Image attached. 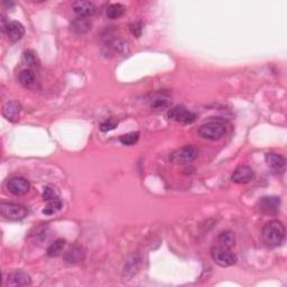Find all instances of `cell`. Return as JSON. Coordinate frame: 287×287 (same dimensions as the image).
Instances as JSON below:
<instances>
[{
	"label": "cell",
	"mask_w": 287,
	"mask_h": 287,
	"mask_svg": "<svg viewBox=\"0 0 287 287\" xmlns=\"http://www.w3.org/2000/svg\"><path fill=\"white\" fill-rule=\"evenodd\" d=\"M62 206H63L62 201L59 198H56L54 200H51V201H48L47 206L43 210V213L46 214V215H52V214H54V213L58 212V211L61 210Z\"/></svg>",
	"instance_id": "obj_21"
},
{
	"label": "cell",
	"mask_w": 287,
	"mask_h": 287,
	"mask_svg": "<svg viewBox=\"0 0 287 287\" xmlns=\"http://www.w3.org/2000/svg\"><path fill=\"white\" fill-rule=\"evenodd\" d=\"M226 134V126L220 122H209L199 127L198 135L207 141H219Z\"/></svg>",
	"instance_id": "obj_2"
},
{
	"label": "cell",
	"mask_w": 287,
	"mask_h": 287,
	"mask_svg": "<svg viewBox=\"0 0 287 287\" xmlns=\"http://www.w3.org/2000/svg\"><path fill=\"white\" fill-rule=\"evenodd\" d=\"M124 10H126V7L122 3H112L107 8V17L110 18V20H117V18L122 17Z\"/></svg>",
	"instance_id": "obj_18"
},
{
	"label": "cell",
	"mask_w": 287,
	"mask_h": 287,
	"mask_svg": "<svg viewBox=\"0 0 287 287\" xmlns=\"http://www.w3.org/2000/svg\"><path fill=\"white\" fill-rule=\"evenodd\" d=\"M255 177L254 169H252L250 166L247 165H241L238 166V167L233 171L231 175L232 182L237 184H246L251 182Z\"/></svg>",
	"instance_id": "obj_8"
},
{
	"label": "cell",
	"mask_w": 287,
	"mask_h": 287,
	"mask_svg": "<svg viewBox=\"0 0 287 287\" xmlns=\"http://www.w3.org/2000/svg\"><path fill=\"white\" fill-rule=\"evenodd\" d=\"M263 241L268 247H278L285 239V226L278 220H271L264 226Z\"/></svg>",
	"instance_id": "obj_1"
},
{
	"label": "cell",
	"mask_w": 287,
	"mask_h": 287,
	"mask_svg": "<svg viewBox=\"0 0 287 287\" xmlns=\"http://www.w3.org/2000/svg\"><path fill=\"white\" fill-rule=\"evenodd\" d=\"M83 257H84V255H83L82 249L79 248V247H73V248H71L70 250L66 252L65 260H66L67 263L77 264V263L82 262Z\"/></svg>",
	"instance_id": "obj_19"
},
{
	"label": "cell",
	"mask_w": 287,
	"mask_h": 287,
	"mask_svg": "<svg viewBox=\"0 0 287 287\" xmlns=\"http://www.w3.org/2000/svg\"><path fill=\"white\" fill-rule=\"evenodd\" d=\"M281 199L278 196H264L258 203L259 210L266 214H275L278 212Z\"/></svg>",
	"instance_id": "obj_9"
},
{
	"label": "cell",
	"mask_w": 287,
	"mask_h": 287,
	"mask_svg": "<svg viewBox=\"0 0 287 287\" xmlns=\"http://www.w3.org/2000/svg\"><path fill=\"white\" fill-rule=\"evenodd\" d=\"M65 246V240L58 239L53 243L47 249V255L50 257H58L62 254V250Z\"/></svg>",
	"instance_id": "obj_20"
},
{
	"label": "cell",
	"mask_w": 287,
	"mask_h": 287,
	"mask_svg": "<svg viewBox=\"0 0 287 287\" xmlns=\"http://www.w3.org/2000/svg\"><path fill=\"white\" fill-rule=\"evenodd\" d=\"M22 62L27 64L28 66L34 67L39 64V60H37V56L33 51H25L24 54H22Z\"/></svg>",
	"instance_id": "obj_23"
},
{
	"label": "cell",
	"mask_w": 287,
	"mask_h": 287,
	"mask_svg": "<svg viewBox=\"0 0 287 287\" xmlns=\"http://www.w3.org/2000/svg\"><path fill=\"white\" fill-rule=\"evenodd\" d=\"M0 211H1L3 218L13 221L21 220L28 214V210L25 205L13 202H2L0 205Z\"/></svg>",
	"instance_id": "obj_3"
},
{
	"label": "cell",
	"mask_w": 287,
	"mask_h": 287,
	"mask_svg": "<svg viewBox=\"0 0 287 287\" xmlns=\"http://www.w3.org/2000/svg\"><path fill=\"white\" fill-rule=\"evenodd\" d=\"M20 82L25 88H33L36 83V77L31 70H22L20 74Z\"/></svg>",
	"instance_id": "obj_17"
},
{
	"label": "cell",
	"mask_w": 287,
	"mask_h": 287,
	"mask_svg": "<svg viewBox=\"0 0 287 287\" xmlns=\"http://www.w3.org/2000/svg\"><path fill=\"white\" fill-rule=\"evenodd\" d=\"M143 22L142 21H136L134 24L130 25V32L134 36L139 37L143 33Z\"/></svg>",
	"instance_id": "obj_26"
},
{
	"label": "cell",
	"mask_w": 287,
	"mask_h": 287,
	"mask_svg": "<svg viewBox=\"0 0 287 287\" xmlns=\"http://www.w3.org/2000/svg\"><path fill=\"white\" fill-rule=\"evenodd\" d=\"M31 283V276L24 271H14L8 275V281H7L8 286H26Z\"/></svg>",
	"instance_id": "obj_14"
},
{
	"label": "cell",
	"mask_w": 287,
	"mask_h": 287,
	"mask_svg": "<svg viewBox=\"0 0 287 287\" xmlns=\"http://www.w3.org/2000/svg\"><path fill=\"white\" fill-rule=\"evenodd\" d=\"M218 241L220 244V247L230 249L235 246L236 243V237L235 233L230 230H226V231H222L218 237Z\"/></svg>",
	"instance_id": "obj_16"
},
{
	"label": "cell",
	"mask_w": 287,
	"mask_h": 287,
	"mask_svg": "<svg viewBox=\"0 0 287 287\" xmlns=\"http://www.w3.org/2000/svg\"><path fill=\"white\" fill-rule=\"evenodd\" d=\"M91 29V22H90L86 18L79 17L78 20H75L71 25V31H73L78 35H82V34L86 33Z\"/></svg>",
	"instance_id": "obj_15"
},
{
	"label": "cell",
	"mask_w": 287,
	"mask_h": 287,
	"mask_svg": "<svg viewBox=\"0 0 287 287\" xmlns=\"http://www.w3.org/2000/svg\"><path fill=\"white\" fill-rule=\"evenodd\" d=\"M168 118H171L175 122L183 123V124H190L195 122L196 115L194 112L187 110L186 108L182 107V105H177V107L172 108L167 113Z\"/></svg>",
	"instance_id": "obj_6"
},
{
	"label": "cell",
	"mask_w": 287,
	"mask_h": 287,
	"mask_svg": "<svg viewBox=\"0 0 287 287\" xmlns=\"http://www.w3.org/2000/svg\"><path fill=\"white\" fill-rule=\"evenodd\" d=\"M211 257L215 264L221 267H229L235 265L237 262V257L229 249L222 247H213L211 249Z\"/></svg>",
	"instance_id": "obj_4"
},
{
	"label": "cell",
	"mask_w": 287,
	"mask_h": 287,
	"mask_svg": "<svg viewBox=\"0 0 287 287\" xmlns=\"http://www.w3.org/2000/svg\"><path fill=\"white\" fill-rule=\"evenodd\" d=\"M116 127H117V123L113 122V120H107V122L101 123L100 129L101 131H103V133H107V131L115 129Z\"/></svg>",
	"instance_id": "obj_27"
},
{
	"label": "cell",
	"mask_w": 287,
	"mask_h": 287,
	"mask_svg": "<svg viewBox=\"0 0 287 287\" xmlns=\"http://www.w3.org/2000/svg\"><path fill=\"white\" fill-rule=\"evenodd\" d=\"M21 111V104L16 100L8 101L2 108V116L9 122H17Z\"/></svg>",
	"instance_id": "obj_11"
},
{
	"label": "cell",
	"mask_w": 287,
	"mask_h": 287,
	"mask_svg": "<svg viewBox=\"0 0 287 287\" xmlns=\"http://www.w3.org/2000/svg\"><path fill=\"white\" fill-rule=\"evenodd\" d=\"M198 156V150L193 146H185L173 152L169 160L175 164H187L195 160Z\"/></svg>",
	"instance_id": "obj_5"
},
{
	"label": "cell",
	"mask_w": 287,
	"mask_h": 287,
	"mask_svg": "<svg viewBox=\"0 0 287 287\" xmlns=\"http://www.w3.org/2000/svg\"><path fill=\"white\" fill-rule=\"evenodd\" d=\"M7 188L11 194L16 196H21L27 194L29 190H31V183L24 177H11L7 181Z\"/></svg>",
	"instance_id": "obj_7"
},
{
	"label": "cell",
	"mask_w": 287,
	"mask_h": 287,
	"mask_svg": "<svg viewBox=\"0 0 287 287\" xmlns=\"http://www.w3.org/2000/svg\"><path fill=\"white\" fill-rule=\"evenodd\" d=\"M168 103H169L168 98H166L164 96H160V97H156L153 100L152 108L153 109H163L166 107V105H168Z\"/></svg>",
	"instance_id": "obj_24"
},
{
	"label": "cell",
	"mask_w": 287,
	"mask_h": 287,
	"mask_svg": "<svg viewBox=\"0 0 287 287\" xmlns=\"http://www.w3.org/2000/svg\"><path fill=\"white\" fill-rule=\"evenodd\" d=\"M138 139H139L138 131H136V133H129V134L123 135L119 137L120 143L123 144V145H127V146L135 145V144L138 142Z\"/></svg>",
	"instance_id": "obj_22"
},
{
	"label": "cell",
	"mask_w": 287,
	"mask_h": 287,
	"mask_svg": "<svg viewBox=\"0 0 287 287\" xmlns=\"http://www.w3.org/2000/svg\"><path fill=\"white\" fill-rule=\"evenodd\" d=\"M56 198H59L58 192H56L55 187H51V186H46L43 192V199L45 201H51V200H54Z\"/></svg>",
	"instance_id": "obj_25"
},
{
	"label": "cell",
	"mask_w": 287,
	"mask_h": 287,
	"mask_svg": "<svg viewBox=\"0 0 287 287\" xmlns=\"http://www.w3.org/2000/svg\"><path fill=\"white\" fill-rule=\"evenodd\" d=\"M72 8L79 17L82 18L90 17L96 13V6L90 1H74L72 3Z\"/></svg>",
	"instance_id": "obj_13"
},
{
	"label": "cell",
	"mask_w": 287,
	"mask_h": 287,
	"mask_svg": "<svg viewBox=\"0 0 287 287\" xmlns=\"http://www.w3.org/2000/svg\"><path fill=\"white\" fill-rule=\"evenodd\" d=\"M2 32L6 33V35L8 36L10 41H18L22 39V36H24L25 28L21 22L13 20L7 22L6 27L2 29Z\"/></svg>",
	"instance_id": "obj_10"
},
{
	"label": "cell",
	"mask_w": 287,
	"mask_h": 287,
	"mask_svg": "<svg viewBox=\"0 0 287 287\" xmlns=\"http://www.w3.org/2000/svg\"><path fill=\"white\" fill-rule=\"evenodd\" d=\"M266 163L276 173H284L286 169V158L283 155L269 153L266 155Z\"/></svg>",
	"instance_id": "obj_12"
}]
</instances>
